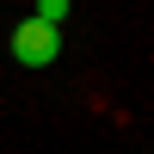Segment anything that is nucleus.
Segmentation results:
<instances>
[{
  "instance_id": "1",
  "label": "nucleus",
  "mask_w": 154,
  "mask_h": 154,
  "mask_svg": "<svg viewBox=\"0 0 154 154\" xmlns=\"http://www.w3.org/2000/svg\"><path fill=\"white\" fill-rule=\"evenodd\" d=\"M6 49H12L19 68H49V62L62 56V31H56V25H43V19H19V25H12V37H6Z\"/></svg>"
},
{
  "instance_id": "2",
  "label": "nucleus",
  "mask_w": 154,
  "mask_h": 154,
  "mask_svg": "<svg viewBox=\"0 0 154 154\" xmlns=\"http://www.w3.org/2000/svg\"><path fill=\"white\" fill-rule=\"evenodd\" d=\"M31 19H43V25H56L62 31V19H68V0H37V12Z\"/></svg>"
}]
</instances>
